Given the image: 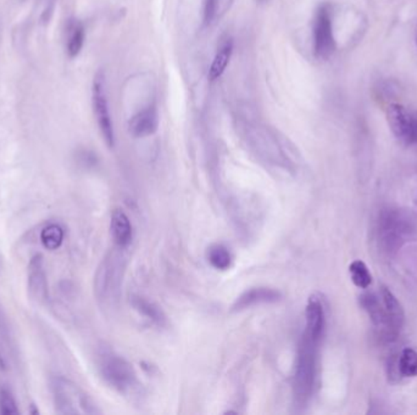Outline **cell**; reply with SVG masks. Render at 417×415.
I'll use <instances>...</instances> for the list:
<instances>
[{"label":"cell","instance_id":"6da1fadb","mask_svg":"<svg viewBox=\"0 0 417 415\" xmlns=\"http://www.w3.org/2000/svg\"><path fill=\"white\" fill-rule=\"evenodd\" d=\"M417 237V212L407 207L387 206L377 221L379 248L392 256Z\"/></svg>","mask_w":417,"mask_h":415},{"label":"cell","instance_id":"7a4b0ae2","mask_svg":"<svg viewBox=\"0 0 417 415\" xmlns=\"http://www.w3.org/2000/svg\"><path fill=\"white\" fill-rule=\"evenodd\" d=\"M320 342L302 335L293 372V399L297 408H305L314 396L319 374Z\"/></svg>","mask_w":417,"mask_h":415},{"label":"cell","instance_id":"3957f363","mask_svg":"<svg viewBox=\"0 0 417 415\" xmlns=\"http://www.w3.org/2000/svg\"><path fill=\"white\" fill-rule=\"evenodd\" d=\"M125 250L115 245L98 267L94 278V292L103 307H114L119 302L128 263Z\"/></svg>","mask_w":417,"mask_h":415},{"label":"cell","instance_id":"277c9868","mask_svg":"<svg viewBox=\"0 0 417 415\" xmlns=\"http://www.w3.org/2000/svg\"><path fill=\"white\" fill-rule=\"evenodd\" d=\"M52 386L55 407L60 414L89 415L100 413L91 397L78 385L65 377H56Z\"/></svg>","mask_w":417,"mask_h":415},{"label":"cell","instance_id":"5b68a950","mask_svg":"<svg viewBox=\"0 0 417 415\" xmlns=\"http://www.w3.org/2000/svg\"><path fill=\"white\" fill-rule=\"evenodd\" d=\"M99 369L105 383L120 394H133L139 386L135 368L130 361L117 355L104 353L100 357Z\"/></svg>","mask_w":417,"mask_h":415},{"label":"cell","instance_id":"8992f818","mask_svg":"<svg viewBox=\"0 0 417 415\" xmlns=\"http://www.w3.org/2000/svg\"><path fill=\"white\" fill-rule=\"evenodd\" d=\"M387 121L398 141L407 145H417V110L401 104H390L387 108Z\"/></svg>","mask_w":417,"mask_h":415},{"label":"cell","instance_id":"52a82bcc","mask_svg":"<svg viewBox=\"0 0 417 415\" xmlns=\"http://www.w3.org/2000/svg\"><path fill=\"white\" fill-rule=\"evenodd\" d=\"M313 37L316 58L320 60L330 59L336 50V39L333 34L332 10L328 4H322L316 11Z\"/></svg>","mask_w":417,"mask_h":415},{"label":"cell","instance_id":"ba28073f","mask_svg":"<svg viewBox=\"0 0 417 415\" xmlns=\"http://www.w3.org/2000/svg\"><path fill=\"white\" fill-rule=\"evenodd\" d=\"M92 97L94 113L97 117L99 130L103 134L104 141L109 147H114V126H113V119H111L110 111H109L108 97L105 93V80H104L103 72H99L94 78Z\"/></svg>","mask_w":417,"mask_h":415},{"label":"cell","instance_id":"9c48e42d","mask_svg":"<svg viewBox=\"0 0 417 415\" xmlns=\"http://www.w3.org/2000/svg\"><path fill=\"white\" fill-rule=\"evenodd\" d=\"M379 295L382 298V303L385 307V319H387V335L385 340L392 341L396 340L404 328L405 323V312L401 306V302L396 295L390 292L387 286H381Z\"/></svg>","mask_w":417,"mask_h":415},{"label":"cell","instance_id":"30bf717a","mask_svg":"<svg viewBox=\"0 0 417 415\" xmlns=\"http://www.w3.org/2000/svg\"><path fill=\"white\" fill-rule=\"evenodd\" d=\"M325 303L319 295L309 297L305 309V329L303 334L317 342H322L326 331Z\"/></svg>","mask_w":417,"mask_h":415},{"label":"cell","instance_id":"8fae6325","mask_svg":"<svg viewBox=\"0 0 417 415\" xmlns=\"http://www.w3.org/2000/svg\"><path fill=\"white\" fill-rule=\"evenodd\" d=\"M281 292L272 287H267V286L251 287L249 290L244 292L240 296L237 297V300L233 303L232 311L240 312V311L255 307L259 305L276 303L277 301L281 300Z\"/></svg>","mask_w":417,"mask_h":415},{"label":"cell","instance_id":"7c38bea8","mask_svg":"<svg viewBox=\"0 0 417 415\" xmlns=\"http://www.w3.org/2000/svg\"><path fill=\"white\" fill-rule=\"evenodd\" d=\"M159 128L157 108L152 105L137 112L128 122V130L135 138H146L153 135Z\"/></svg>","mask_w":417,"mask_h":415},{"label":"cell","instance_id":"4fadbf2b","mask_svg":"<svg viewBox=\"0 0 417 415\" xmlns=\"http://www.w3.org/2000/svg\"><path fill=\"white\" fill-rule=\"evenodd\" d=\"M28 290L37 301H45L48 297V284L42 254H36L28 265Z\"/></svg>","mask_w":417,"mask_h":415},{"label":"cell","instance_id":"5bb4252c","mask_svg":"<svg viewBox=\"0 0 417 415\" xmlns=\"http://www.w3.org/2000/svg\"><path fill=\"white\" fill-rule=\"evenodd\" d=\"M110 232L116 246L122 248L130 246L133 237V229L130 218L124 211L120 209L113 211L111 221H110Z\"/></svg>","mask_w":417,"mask_h":415},{"label":"cell","instance_id":"9a60e30c","mask_svg":"<svg viewBox=\"0 0 417 415\" xmlns=\"http://www.w3.org/2000/svg\"><path fill=\"white\" fill-rule=\"evenodd\" d=\"M233 53V42L231 39H227L225 43L221 45V48L218 49L215 58L212 60V67L209 71V78L212 81H216L223 72L227 69L229 60L232 56Z\"/></svg>","mask_w":417,"mask_h":415},{"label":"cell","instance_id":"2e32d148","mask_svg":"<svg viewBox=\"0 0 417 415\" xmlns=\"http://www.w3.org/2000/svg\"><path fill=\"white\" fill-rule=\"evenodd\" d=\"M131 303L137 312L142 314L146 319L152 320L153 323L157 325H164L166 322V318L164 316L163 311L154 305L153 302L148 301L146 298L141 296H133L131 300Z\"/></svg>","mask_w":417,"mask_h":415},{"label":"cell","instance_id":"e0dca14e","mask_svg":"<svg viewBox=\"0 0 417 415\" xmlns=\"http://www.w3.org/2000/svg\"><path fill=\"white\" fill-rule=\"evenodd\" d=\"M398 372L403 377H417V351L412 347H405L396 356Z\"/></svg>","mask_w":417,"mask_h":415},{"label":"cell","instance_id":"ac0fdd59","mask_svg":"<svg viewBox=\"0 0 417 415\" xmlns=\"http://www.w3.org/2000/svg\"><path fill=\"white\" fill-rule=\"evenodd\" d=\"M206 257L209 263L217 270H227L232 264V256L226 246L215 244L207 248Z\"/></svg>","mask_w":417,"mask_h":415},{"label":"cell","instance_id":"d6986e66","mask_svg":"<svg viewBox=\"0 0 417 415\" xmlns=\"http://www.w3.org/2000/svg\"><path fill=\"white\" fill-rule=\"evenodd\" d=\"M84 28L82 23L78 21L71 22L69 26V37H67V54L70 58H76L77 55L81 53L83 44H84Z\"/></svg>","mask_w":417,"mask_h":415},{"label":"cell","instance_id":"ffe728a7","mask_svg":"<svg viewBox=\"0 0 417 415\" xmlns=\"http://www.w3.org/2000/svg\"><path fill=\"white\" fill-rule=\"evenodd\" d=\"M349 273L354 285L360 289H368L372 283V275L370 273L368 265L363 261L357 259L349 265Z\"/></svg>","mask_w":417,"mask_h":415},{"label":"cell","instance_id":"44dd1931","mask_svg":"<svg viewBox=\"0 0 417 415\" xmlns=\"http://www.w3.org/2000/svg\"><path fill=\"white\" fill-rule=\"evenodd\" d=\"M41 240L44 248L48 250H56L64 241V230L58 224H50L45 226L41 233Z\"/></svg>","mask_w":417,"mask_h":415},{"label":"cell","instance_id":"7402d4cb","mask_svg":"<svg viewBox=\"0 0 417 415\" xmlns=\"http://www.w3.org/2000/svg\"><path fill=\"white\" fill-rule=\"evenodd\" d=\"M0 414H19L15 399L12 397L10 391L4 388H0Z\"/></svg>","mask_w":417,"mask_h":415},{"label":"cell","instance_id":"603a6c76","mask_svg":"<svg viewBox=\"0 0 417 415\" xmlns=\"http://www.w3.org/2000/svg\"><path fill=\"white\" fill-rule=\"evenodd\" d=\"M218 8H220V0H204L203 20L205 26L212 25V21L216 19Z\"/></svg>","mask_w":417,"mask_h":415},{"label":"cell","instance_id":"cb8c5ba5","mask_svg":"<svg viewBox=\"0 0 417 415\" xmlns=\"http://www.w3.org/2000/svg\"><path fill=\"white\" fill-rule=\"evenodd\" d=\"M4 369H5V361H4L3 355H1V352H0V370H4Z\"/></svg>","mask_w":417,"mask_h":415},{"label":"cell","instance_id":"d4e9b609","mask_svg":"<svg viewBox=\"0 0 417 415\" xmlns=\"http://www.w3.org/2000/svg\"><path fill=\"white\" fill-rule=\"evenodd\" d=\"M415 42H416V47H417V23H416V28H415Z\"/></svg>","mask_w":417,"mask_h":415},{"label":"cell","instance_id":"484cf974","mask_svg":"<svg viewBox=\"0 0 417 415\" xmlns=\"http://www.w3.org/2000/svg\"><path fill=\"white\" fill-rule=\"evenodd\" d=\"M415 204H416V205H417V191H416V196H415Z\"/></svg>","mask_w":417,"mask_h":415}]
</instances>
